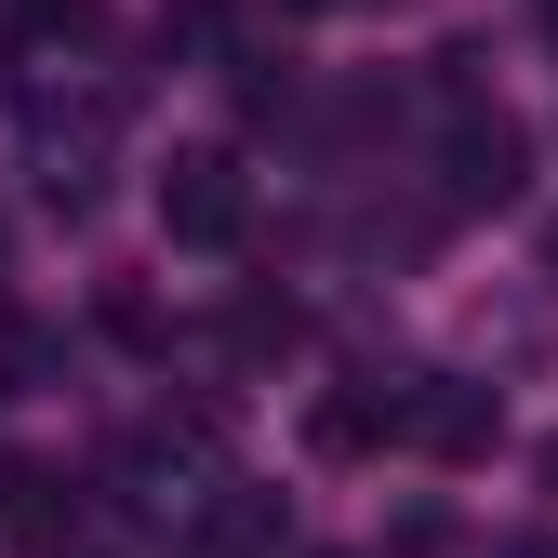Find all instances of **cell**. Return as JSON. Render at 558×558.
I'll return each instance as SVG.
<instances>
[{"mask_svg":"<svg viewBox=\"0 0 558 558\" xmlns=\"http://www.w3.org/2000/svg\"><path fill=\"white\" fill-rule=\"evenodd\" d=\"M227 332H240V360H293V345H306V306H293V293H240Z\"/></svg>","mask_w":558,"mask_h":558,"instance_id":"8","label":"cell"},{"mask_svg":"<svg viewBox=\"0 0 558 558\" xmlns=\"http://www.w3.org/2000/svg\"><path fill=\"white\" fill-rule=\"evenodd\" d=\"M107 332H120V345H173V319H160L147 293H107Z\"/></svg>","mask_w":558,"mask_h":558,"instance_id":"9","label":"cell"},{"mask_svg":"<svg viewBox=\"0 0 558 558\" xmlns=\"http://www.w3.org/2000/svg\"><path fill=\"white\" fill-rule=\"evenodd\" d=\"M545 478H558V452H545Z\"/></svg>","mask_w":558,"mask_h":558,"instance_id":"12","label":"cell"},{"mask_svg":"<svg viewBox=\"0 0 558 558\" xmlns=\"http://www.w3.org/2000/svg\"><path fill=\"white\" fill-rule=\"evenodd\" d=\"M399 439H412V452H439V465H478V452L506 439V399H493V386H465V373H426V386L399 399Z\"/></svg>","mask_w":558,"mask_h":558,"instance_id":"2","label":"cell"},{"mask_svg":"<svg viewBox=\"0 0 558 558\" xmlns=\"http://www.w3.org/2000/svg\"><path fill=\"white\" fill-rule=\"evenodd\" d=\"M107 40V0H14V53H94Z\"/></svg>","mask_w":558,"mask_h":558,"instance_id":"6","label":"cell"},{"mask_svg":"<svg viewBox=\"0 0 558 558\" xmlns=\"http://www.w3.org/2000/svg\"><path fill=\"white\" fill-rule=\"evenodd\" d=\"M399 399H412V386H332V399L306 412V452H319V465H360V452H399Z\"/></svg>","mask_w":558,"mask_h":558,"instance_id":"5","label":"cell"},{"mask_svg":"<svg viewBox=\"0 0 558 558\" xmlns=\"http://www.w3.org/2000/svg\"><path fill=\"white\" fill-rule=\"evenodd\" d=\"M240 227H253V173H240V147H173V173H160V240H186V253H240Z\"/></svg>","mask_w":558,"mask_h":558,"instance_id":"1","label":"cell"},{"mask_svg":"<svg viewBox=\"0 0 558 558\" xmlns=\"http://www.w3.org/2000/svg\"><path fill=\"white\" fill-rule=\"evenodd\" d=\"M545 266H558V227H545Z\"/></svg>","mask_w":558,"mask_h":558,"instance_id":"10","label":"cell"},{"mask_svg":"<svg viewBox=\"0 0 558 558\" xmlns=\"http://www.w3.org/2000/svg\"><path fill=\"white\" fill-rule=\"evenodd\" d=\"M227 40H240V0H160V53L199 66V53H227Z\"/></svg>","mask_w":558,"mask_h":558,"instance_id":"7","label":"cell"},{"mask_svg":"<svg viewBox=\"0 0 558 558\" xmlns=\"http://www.w3.org/2000/svg\"><path fill=\"white\" fill-rule=\"evenodd\" d=\"M545 27H558V0H545Z\"/></svg>","mask_w":558,"mask_h":558,"instance_id":"11","label":"cell"},{"mask_svg":"<svg viewBox=\"0 0 558 558\" xmlns=\"http://www.w3.org/2000/svg\"><path fill=\"white\" fill-rule=\"evenodd\" d=\"M0 545L66 558V545H81V493H66L53 465H0Z\"/></svg>","mask_w":558,"mask_h":558,"instance_id":"4","label":"cell"},{"mask_svg":"<svg viewBox=\"0 0 558 558\" xmlns=\"http://www.w3.org/2000/svg\"><path fill=\"white\" fill-rule=\"evenodd\" d=\"M519 173H532V133L493 107V120H478V107H452V199H465V214H506V199H519Z\"/></svg>","mask_w":558,"mask_h":558,"instance_id":"3","label":"cell"}]
</instances>
